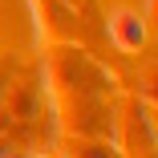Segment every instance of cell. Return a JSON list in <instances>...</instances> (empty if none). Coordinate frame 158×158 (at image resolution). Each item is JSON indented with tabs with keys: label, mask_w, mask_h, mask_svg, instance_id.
<instances>
[{
	"label": "cell",
	"mask_w": 158,
	"mask_h": 158,
	"mask_svg": "<svg viewBox=\"0 0 158 158\" xmlns=\"http://www.w3.org/2000/svg\"><path fill=\"white\" fill-rule=\"evenodd\" d=\"M142 16H146V24L158 28V0H146V12H142Z\"/></svg>",
	"instance_id": "8992f818"
},
{
	"label": "cell",
	"mask_w": 158,
	"mask_h": 158,
	"mask_svg": "<svg viewBox=\"0 0 158 158\" xmlns=\"http://www.w3.org/2000/svg\"><path fill=\"white\" fill-rule=\"evenodd\" d=\"M106 37H110V45H114L118 53L134 57V53H142V49H146L150 24H146V16H142L138 8L118 4V8H110V16H106Z\"/></svg>",
	"instance_id": "3957f363"
},
{
	"label": "cell",
	"mask_w": 158,
	"mask_h": 158,
	"mask_svg": "<svg viewBox=\"0 0 158 158\" xmlns=\"http://www.w3.org/2000/svg\"><path fill=\"white\" fill-rule=\"evenodd\" d=\"M61 158H122L110 138H81V134H57Z\"/></svg>",
	"instance_id": "277c9868"
},
{
	"label": "cell",
	"mask_w": 158,
	"mask_h": 158,
	"mask_svg": "<svg viewBox=\"0 0 158 158\" xmlns=\"http://www.w3.org/2000/svg\"><path fill=\"white\" fill-rule=\"evenodd\" d=\"M134 93H138V102H142V106L158 110V53H146V57H142Z\"/></svg>",
	"instance_id": "5b68a950"
},
{
	"label": "cell",
	"mask_w": 158,
	"mask_h": 158,
	"mask_svg": "<svg viewBox=\"0 0 158 158\" xmlns=\"http://www.w3.org/2000/svg\"><path fill=\"white\" fill-rule=\"evenodd\" d=\"M0 158H28V150H20V146H16V150H8V154H0Z\"/></svg>",
	"instance_id": "52a82bcc"
},
{
	"label": "cell",
	"mask_w": 158,
	"mask_h": 158,
	"mask_svg": "<svg viewBox=\"0 0 158 158\" xmlns=\"http://www.w3.org/2000/svg\"><path fill=\"white\" fill-rule=\"evenodd\" d=\"M41 85L53 110L57 134L110 138L114 122V73L93 61L81 45H49L41 61Z\"/></svg>",
	"instance_id": "6da1fadb"
},
{
	"label": "cell",
	"mask_w": 158,
	"mask_h": 158,
	"mask_svg": "<svg viewBox=\"0 0 158 158\" xmlns=\"http://www.w3.org/2000/svg\"><path fill=\"white\" fill-rule=\"evenodd\" d=\"M110 142L122 158H154L158 134L150 126V106L138 102V93H118L114 98V122H110Z\"/></svg>",
	"instance_id": "7a4b0ae2"
},
{
	"label": "cell",
	"mask_w": 158,
	"mask_h": 158,
	"mask_svg": "<svg viewBox=\"0 0 158 158\" xmlns=\"http://www.w3.org/2000/svg\"><path fill=\"white\" fill-rule=\"evenodd\" d=\"M28 158H61V154H57V150H53V154H28Z\"/></svg>",
	"instance_id": "ba28073f"
}]
</instances>
